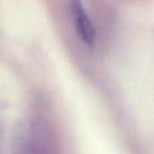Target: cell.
<instances>
[{"label": "cell", "mask_w": 154, "mask_h": 154, "mask_svg": "<svg viewBox=\"0 0 154 154\" xmlns=\"http://www.w3.org/2000/svg\"><path fill=\"white\" fill-rule=\"evenodd\" d=\"M10 154H51L48 133L39 120L30 118L19 125Z\"/></svg>", "instance_id": "6da1fadb"}, {"label": "cell", "mask_w": 154, "mask_h": 154, "mask_svg": "<svg viewBox=\"0 0 154 154\" xmlns=\"http://www.w3.org/2000/svg\"><path fill=\"white\" fill-rule=\"evenodd\" d=\"M69 9L76 31L81 41L85 44L92 46L96 42V29L80 0H70Z\"/></svg>", "instance_id": "7a4b0ae2"}]
</instances>
